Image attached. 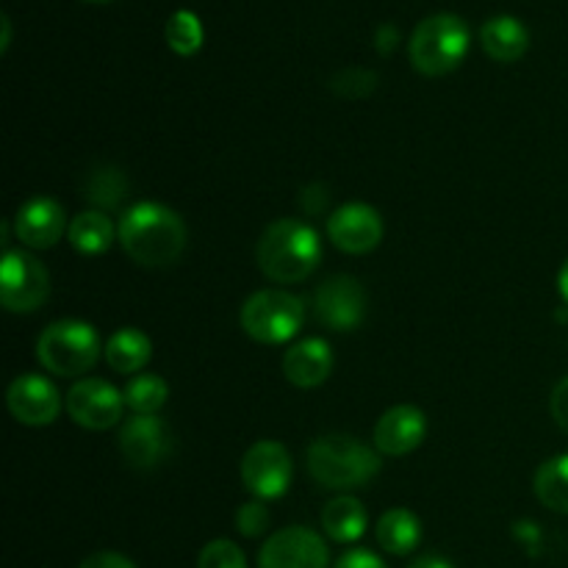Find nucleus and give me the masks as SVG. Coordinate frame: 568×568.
<instances>
[{
  "label": "nucleus",
  "mask_w": 568,
  "mask_h": 568,
  "mask_svg": "<svg viewBox=\"0 0 568 568\" xmlns=\"http://www.w3.org/2000/svg\"><path fill=\"white\" fill-rule=\"evenodd\" d=\"M122 250L148 270L172 266L186 250V225L161 203H136L122 214L116 227Z\"/></svg>",
  "instance_id": "obj_1"
},
{
  "label": "nucleus",
  "mask_w": 568,
  "mask_h": 568,
  "mask_svg": "<svg viewBox=\"0 0 568 568\" xmlns=\"http://www.w3.org/2000/svg\"><path fill=\"white\" fill-rule=\"evenodd\" d=\"M258 270L275 283H300L320 266V233L303 220H275L255 247Z\"/></svg>",
  "instance_id": "obj_2"
},
{
  "label": "nucleus",
  "mask_w": 568,
  "mask_h": 568,
  "mask_svg": "<svg viewBox=\"0 0 568 568\" xmlns=\"http://www.w3.org/2000/svg\"><path fill=\"white\" fill-rule=\"evenodd\" d=\"M308 471L320 486L349 491L381 471V458L353 436H322L308 447Z\"/></svg>",
  "instance_id": "obj_3"
},
{
  "label": "nucleus",
  "mask_w": 568,
  "mask_h": 568,
  "mask_svg": "<svg viewBox=\"0 0 568 568\" xmlns=\"http://www.w3.org/2000/svg\"><path fill=\"white\" fill-rule=\"evenodd\" d=\"M469 53V28L455 14H433L416 26L408 42L410 64L422 75H447Z\"/></svg>",
  "instance_id": "obj_4"
},
{
  "label": "nucleus",
  "mask_w": 568,
  "mask_h": 568,
  "mask_svg": "<svg viewBox=\"0 0 568 568\" xmlns=\"http://www.w3.org/2000/svg\"><path fill=\"white\" fill-rule=\"evenodd\" d=\"M100 358L98 331L87 322H53L37 338V361L59 377H78L92 369Z\"/></svg>",
  "instance_id": "obj_5"
},
{
  "label": "nucleus",
  "mask_w": 568,
  "mask_h": 568,
  "mask_svg": "<svg viewBox=\"0 0 568 568\" xmlns=\"http://www.w3.org/2000/svg\"><path fill=\"white\" fill-rule=\"evenodd\" d=\"M239 322L253 342L283 344L303 331L305 303L283 288H264L242 305Z\"/></svg>",
  "instance_id": "obj_6"
},
{
  "label": "nucleus",
  "mask_w": 568,
  "mask_h": 568,
  "mask_svg": "<svg viewBox=\"0 0 568 568\" xmlns=\"http://www.w3.org/2000/svg\"><path fill=\"white\" fill-rule=\"evenodd\" d=\"M48 270L33 255L6 250L0 264V303L11 314H31L48 300Z\"/></svg>",
  "instance_id": "obj_7"
},
{
  "label": "nucleus",
  "mask_w": 568,
  "mask_h": 568,
  "mask_svg": "<svg viewBox=\"0 0 568 568\" xmlns=\"http://www.w3.org/2000/svg\"><path fill=\"white\" fill-rule=\"evenodd\" d=\"M292 455L281 442H255L242 458V483L253 497L277 499L292 486Z\"/></svg>",
  "instance_id": "obj_8"
},
{
  "label": "nucleus",
  "mask_w": 568,
  "mask_h": 568,
  "mask_svg": "<svg viewBox=\"0 0 568 568\" xmlns=\"http://www.w3.org/2000/svg\"><path fill=\"white\" fill-rule=\"evenodd\" d=\"M122 410H125V394L100 377L78 381L67 394V414L87 430H109L122 419Z\"/></svg>",
  "instance_id": "obj_9"
},
{
  "label": "nucleus",
  "mask_w": 568,
  "mask_h": 568,
  "mask_svg": "<svg viewBox=\"0 0 568 568\" xmlns=\"http://www.w3.org/2000/svg\"><path fill=\"white\" fill-rule=\"evenodd\" d=\"M327 544L308 527H286L266 538L258 552V568H327Z\"/></svg>",
  "instance_id": "obj_10"
},
{
  "label": "nucleus",
  "mask_w": 568,
  "mask_h": 568,
  "mask_svg": "<svg viewBox=\"0 0 568 568\" xmlns=\"http://www.w3.org/2000/svg\"><path fill=\"white\" fill-rule=\"evenodd\" d=\"M314 314L325 327L338 333H349L364 322L366 294L355 277L336 275L327 277L314 297Z\"/></svg>",
  "instance_id": "obj_11"
},
{
  "label": "nucleus",
  "mask_w": 568,
  "mask_h": 568,
  "mask_svg": "<svg viewBox=\"0 0 568 568\" xmlns=\"http://www.w3.org/2000/svg\"><path fill=\"white\" fill-rule=\"evenodd\" d=\"M327 236L342 253H372L383 242V216L366 203H347L327 220Z\"/></svg>",
  "instance_id": "obj_12"
},
{
  "label": "nucleus",
  "mask_w": 568,
  "mask_h": 568,
  "mask_svg": "<svg viewBox=\"0 0 568 568\" xmlns=\"http://www.w3.org/2000/svg\"><path fill=\"white\" fill-rule=\"evenodd\" d=\"M172 430L159 416H133L120 430V449L136 469H155L172 453Z\"/></svg>",
  "instance_id": "obj_13"
},
{
  "label": "nucleus",
  "mask_w": 568,
  "mask_h": 568,
  "mask_svg": "<svg viewBox=\"0 0 568 568\" xmlns=\"http://www.w3.org/2000/svg\"><path fill=\"white\" fill-rule=\"evenodd\" d=\"M11 416L20 425L44 427L53 425L55 416L61 414V394L55 392L53 383L42 375H20L9 386L6 394Z\"/></svg>",
  "instance_id": "obj_14"
},
{
  "label": "nucleus",
  "mask_w": 568,
  "mask_h": 568,
  "mask_svg": "<svg viewBox=\"0 0 568 568\" xmlns=\"http://www.w3.org/2000/svg\"><path fill=\"white\" fill-rule=\"evenodd\" d=\"M67 227V214L61 203L53 197H31L17 209L14 216V233L26 247L33 250H48L55 242H61Z\"/></svg>",
  "instance_id": "obj_15"
},
{
  "label": "nucleus",
  "mask_w": 568,
  "mask_h": 568,
  "mask_svg": "<svg viewBox=\"0 0 568 568\" xmlns=\"http://www.w3.org/2000/svg\"><path fill=\"white\" fill-rule=\"evenodd\" d=\"M427 419L416 405H394L377 419L375 425V447L383 455H408L425 442Z\"/></svg>",
  "instance_id": "obj_16"
},
{
  "label": "nucleus",
  "mask_w": 568,
  "mask_h": 568,
  "mask_svg": "<svg viewBox=\"0 0 568 568\" xmlns=\"http://www.w3.org/2000/svg\"><path fill=\"white\" fill-rule=\"evenodd\" d=\"M333 349L325 338H305L283 355V375L297 388H316L331 377Z\"/></svg>",
  "instance_id": "obj_17"
},
{
  "label": "nucleus",
  "mask_w": 568,
  "mask_h": 568,
  "mask_svg": "<svg viewBox=\"0 0 568 568\" xmlns=\"http://www.w3.org/2000/svg\"><path fill=\"white\" fill-rule=\"evenodd\" d=\"M480 42L483 50L494 61L510 64V61H519L527 53V48H530V33H527V28L516 17L503 14L494 17V20H488L480 28Z\"/></svg>",
  "instance_id": "obj_18"
},
{
  "label": "nucleus",
  "mask_w": 568,
  "mask_h": 568,
  "mask_svg": "<svg viewBox=\"0 0 568 568\" xmlns=\"http://www.w3.org/2000/svg\"><path fill=\"white\" fill-rule=\"evenodd\" d=\"M422 521L414 510L392 508L377 521V544L388 555H408L419 547Z\"/></svg>",
  "instance_id": "obj_19"
},
{
  "label": "nucleus",
  "mask_w": 568,
  "mask_h": 568,
  "mask_svg": "<svg viewBox=\"0 0 568 568\" xmlns=\"http://www.w3.org/2000/svg\"><path fill=\"white\" fill-rule=\"evenodd\" d=\"M150 358H153V342L136 327H120L105 342V361L120 375H133V372L144 369Z\"/></svg>",
  "instance_id": "obj_20"
},
{
  "label": "nucleus",
  "mask_w": 568,
  "mask_h": 568,
  "mask_svg": "<svg viewBox=\"0 0 568 568\" xmlns=\"http://www.w3.org/2000/svg\"><path fill=\"white\" fill-rule=\"evenodd\" d=\"M366 508L355 497H336L322 510V527L336 544H353L366 532Z\"/></svg>",
  "instance_id": "obj_21"
},
{
  "label": "nucleus",
  "mask_w": 568,
  "mask_h": 568,
  "mask_svg": "<svg viewBox=\"0 0 568 568\" xmlns=\"http://www.w3.org/2000/svg\"><path fill=\"white\" fill-rule=\"evenodd\" d=\"M114 222L103 214V211H83L70 222V239L72 247L83 255H100L111 247L114 242Z\"/></svg>",
  "instance_id": "obj_22"
},
{
  "label": "nucleus",
  "mask_w": 568,
  "mask_h": 568,
  "mask_svg": "<svg viewBox=\"0 0 568 568\" xmlns=\"http://www.w3.org/2000/svg\"><path fill=\"white\" fill-rule=\"evenodd\" d=\"M532 488L544 508L555 510V514H568V455L544 460L538 466Z\"/></svg>",
  "instance_id": "obj_23"
},
{
  "label": "nucleus",
  "mask_w": 568,
  "mask_h": 568,
  "mask_svg": "<svg viewBox=\"0 0 568 568\" xmlns=\"http://www.w3.org/2000/svg\"><path fill=\"white\" fill-rule=\"evenodd\" d=\"M125 405L136 416H155L166 405L170 386L159 375H136L125 386Z\"/></svg>",
  "instance_id": "obj_24"
},
{
  "label": "nucleus",
  "mask_w": 568,
  "mask_h": 568,
  "mask_svg": "<svg viewBox=\"0 0 568 568\" xmlns=\"http://www.w3.org/2000/svg\"><path fill=\"white\" fill-rule=\"evenodd\" d=\"M166 44H170L172 53L178 55H194L203 48V22L194 11L181 9L166 20Z\"/></svg>",
  "instance_id": "obj_25"
},
{
  "label": "nucleus",
  "mask_w": 568,
  "mask_h": 568,
  "mask_svg": "<svg viewBox=\"0 0 568 568\" xmlns=\"http://www.w3.org/2000/svg\"><path fill=\"white\" fill-rule=\"evenodd\" d=\"M128 192V181L116 166H100L87 181V200L98 209H116Z\"/></svg>",
  "instance_id": "obj_26"
},
{
  "label": "nucleus",
  "mask_w": 568,
  "mask_h": 568,
  "mask_svg": "<svg viewBox=\"0 0 568 568\" xmlns=\"http://www.w3.org/2000/svg\"><path fill=\"white\" fill-rule=\"evenodd\" d=\"M197 568H247V558H244V552L233 541L216 538V541L203 547L197 558Z\"/></svg>",
  "instance_id": "obj_27"
},
{
  "label": "nucleus",
  "mask_w": 568,
  "mask_h": 568,
  "mask_svg": "<svg viewBox=\"0 0 568 568\" xmlns=\"http://www.w3.org/2000/svg\"><path fill=\"white\" fill-rule=\"evenodd\" d=\"M377 75L369 70H344L333 78V89L338 94H347V98H364L375 89Z\"/></svg>",
  "instance_id": "obj_28"
},
{
  "label": "nucleus",
  "mask_w": 568,
  "mask_h": 568,
  "mask_svg": "<svg viewBox=\"0 0 568 568\" xmlns=\"http://www.w3.org/2000/svg\"><path fill=\"white\" fill-rule=\"evenodd\" d=\"M270 527V514L261 503H247L236 514V530L247 538H258Z\"/></svg>",
  "instance_id": "obj_29"
},
{
  "label": "nucleus",
  "mask_w": 568,
  "mask_h": 568,
  "mask_svg": "<svg viewBox=\"0 0 568 568\" xmlns=\"http://www.w3.org/2000/svg\"><path fill=\"white\" fill-rule=\"evenodd\" d=\"M549 410H552V419L568 433V375L555 386L552 399H549Z\"/></svg>",
  "instance_id": "obj_30"
},
{
  "label": "nucleus",
  "mask_w": 568,
  "mask_h": 568,
  "mask_svg": "<svg viewBox=\"0 0 568 568\" xmlns=\"http://www.w3.org/2000/svg\"><path fill=\"white\" fill-rule=\"evenodd\" d=\"M336 568H388V566L383 564L375 552H369V549H353V552H344L342 558H338Z\"/></svg>",
  "instance_id": "obj_31"
},
{
  "label": "nucleus",
  "mask_w": 568,
  "mask_h": 568,
  "mask_svg": "<svg viewBox=\"0 0 568 568\" xmlns=\"http://www.w3.org/2000/svg\"><path fill=\"white\" fill-rule=\"evenodd\" d=\"M81 568H136L133 560H128L120 552H94L83 560Z\"/></svg>",
  "instance_id": "obj_32"
},
{
  "label": "nucleus",
  "mask_w": 568,
  "mask_h": 568,
  "mask_svg": "<svg viewBox=\"0 0 568 568\" xmlns=\"http://www.w3.org/2000/svg\"><path fill=\"white\" fill-rule=\"evenodd\" d=\"M394 39H397V31H394L392 26H383V28H377L375 44H377V48H381V53H392V48H394Z\"/></svg>",
  "instance_id": "obj_33"
},
{
  "label": "nucleus",
  "mask_w": 568,
  "mask_h": 568,
  "mask_svg": "<svg viewBox=\"0 0 568 568\" xmlns=\"http://www.w3.org/2000/svg\"><path fill=\"white\" fill-rule=\"evenodd\" d=\"M410 568H455L449 564L447 558H442V555H422V558H416Z\"/></svg>",
  "instance_id": "obj_34"
},
{
  "label": "nucleus",
  "mask_w": 568,
  "mask_h": 568,
  "mask_svg": "<svg viewBox=\"0 0 568 568\" xmlns=\"http://www.w3.org/2000/svg\"><path fill=\"white\" fill-rule=\"evenodd\" d=\"M558 288H560V297H564L568 305V258L564 261V266H560L558 272Z\"/></svg>",
  "instance_id": "obj_35"
},
{
  "label": "nucleus",
  "mask_w": 568,
  "mask_h": 568,
  "mask_svg": "<svg viewBox=\"0 0 568 568\" xmlns=\"http://www.w3.org/2000/svg\"><path fill=\"white\" fill-rule=\"evenodd\" d=\"M0 22H3V42H0V50H9V39H11V26H9V17H0Z\"/></svg>",
  "instance_id": "obj_36"
},
{
  "label": "nucleus",
  "mask_w": 568,
  "mask_h": 568,
  "mask_svg": "<svg viewBox=\"0 0 568 568\" xmlns=\"http://www.w3.org/2000/svg\"><path fill=\"white\" fill-rule=\"evenodd\" d=\"M87 3H109V0H87Z\"/></svg>",
  "instance_id": "obj_37"
}]
</instances>
